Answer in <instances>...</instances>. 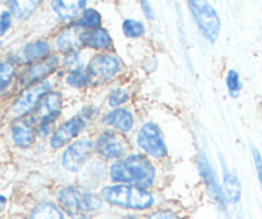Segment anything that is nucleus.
I'll return each mask as SVG.
<instances>
[{"label":"nucleus","instance_id":"f257e3e1","mask_svg":"<svg viewBox=\"0 0 262 219\" xmlns=\"http://www.w3.org/2000/svg\"><path fill=\"white\" fill-rule=\"evenodd\" d=\"M110 175L116 182L130 183L142 188L153 185L156 169L147 158L140 154H133L116 162L111 167Z\"/></svg>","mask_w":262,"mask_h":219},{"label":"nucleus","instance_id":"f03ea898","mask_svg":"<svg viewBox=\"0 0 262 219\" xmlns=\"http://www.w3.org/2000/svg\"><path fill=\"white\" fill-rule=\"evenodd\" d=\"M105 201L128 209H148L153 205L152 193L135 186H110L102 191Z\"/></svg>","mask_w":262,"mask_h":219},{"label":"nucleus","instance_id":"7ed1b4c3","mask_svg":"<svg viewBox=\"0 0 262 219\" xmlns=\"http://www.w3.org/2000/svg\"><path fill=\"white\" fill-rule=\"evenodd\" d=\"M189 8L203 36L213 44L217 40L221 29L217 12L207 0H189Z\"/></svg>","mask_w":262,"mask_h":219},{"label":"nucleus","instance_id":"20e7f679","mask_svg":"<svg viewBox=\"0 0 262 219\" xmlns=\"http://www.w3.org/2000/svg\"><path fill=\"white\" fill-rule=\"evenodd\" d=\"M60 205L70 213H90L102 208V200L93 193L76 187H66L58 193Z\"/></svg>","mask_w":262,"mask_h":219},{"label":"nucleus","instance_id":"39448f33","mask_svg":"<svg viewBox=\"0 0 262 219\" xmlns=\"http://www.w3.org/2000/svg\"><path fill=\"white\" fill-rule=\"evenodd\" d=\"M121 62L113 54H99L88 64L86 73L90 84H104L120 72Z\"/></svg>","mask_w":262,"mask_h":219},{"label":"nucleus","instance_id":"423d86ee","mask_svg":"<svg viewBox=\"0 0 262 219\" xmlns=\"http://www.w3.org/2000/svg\"><path fill=\"white\" fill-rule=\"evenodd\" d=\"M137 141L140 149L150 157L162 158L167 154V148L163 141L162 133L156 123H145L138 133Z\"/></svg>","mask_w":262,"mask_h":219},{"label":"nucleus","instance_id":"0eeeda50","mask_svg":"<svg viewBox=\"0 0 262 219\" xmlns=\"http://www.w3.org/2000/svg\"><path fill=\"white\" fill-rule=\"evenodd\" d=\"M93 152V142L89 138H81L66 149L62 158L63 167L71 172H77L90 158Z\"/></svg>","mask_w":262,"mask_h":219},{"label":"nucleus","instance_id":"6e6552de","mask_svg":"<svg viewBox=\"0 0 262 219\" xmlns=\"http://www.w3.org/2000/svg\"><path fill=\"white\" fill-rule=\"evenodd\" d=\"M50 87H52V84H50V81H47V80L29 87L16 100L13 105V112L18 115H25L31 112V110H34L37 107V104L41 102L42 98L49 92Z\"/></svg>","mask_w":262,"mask_h":219},{"label":"nucleus","instance_id":"1a4fd4ad","mask_svg":"<svg viewBox=\"0 0 262 219\" xmlns=\"http://www.w3.org/2000/svg\"><path fill=\"white\" fill-rule=\"evenodd\" d=\"M85 122L81 117H74L70 120L63 123L50 138V146L54 149H59L62 146L67 145L70 141L74 140L79 133L84 130Z\"/></svg>","mask_w":262,"mask_h":219},{"label":"nucleus","instance_id":"9d476101","mask_svg":"<svg viewBox=\"0 0 262 219\" xmlns=\"http://www.w3.org/2000/svg\"><path fill=\"white\" fill-rule=\"evenodd\" d=\"M60 103L62 98L57 91L48 92L37 107V117H39L40 125H52L60 114Z\"/></svg>","mask_w":262,"mask_h":219},{"label":"nucleus","instance_id":"9b49d317","mask_svg":"<svg viewBox=\"0 0 262 219\" xmlns=\"http://www.w3.org/2000/svg\"><path fill=\"white\" fill-rule=\"evenodd\" d=\"M97 150L105 159H116L122 157L126 148L120 136L113 132H104L98 137Z\"/></svg>","mask_w":262,"mask_h":219},{"label":"nucleus","instance_id":"f8f14e48","mask_svg":"<svg viewBox=\"0 0 262 219\" xmlns=\"http://www.w3.org/2000/svg\"><path fill=\"white\" fill-rule=\"evenodd\" d=\"M58 67V58L50 57L48 59H44L42 62L36 63L27 68L21 76L22 84H32V82H41L45 77L52 75Z\"/></svg>","mask_w":262,"mask_h":219},{"label":"nucleus","instance_id":"ddd939ff","mask_svg":"<svg viewBox=\"0 0 262 219\" xmlns=\"http://www.w3.org/2000/svg\"><path fill=\"white\" fill-rule=\"evenodd\" d=\"M86 0H52V9L63 21L72 19L85 11Z\"/></svg>","mask_w":262,"mask_h":219},{"label":"nucleus","instance_id":"4468645a","mask_svg":"<svg viewBox=\"0 0 262 219\" xmlns=\"http://www.w3.org/2000/svg\"><path fill=\"white\" fill-rule=\"evenodd\" d=\"M103 123L120 131V132H128L134 126V117L130 110L123 109V108H116L115 110L104 115Z\"/></svg>","mask_w":262,"mask_h":219},{"label":"nucleus","instance_id":"2eb2a0df","mask_svg":"<svg viewBox=\"0 0 262 219\" xmlns=\"http://www.w3.org/2000/svg\"><path fill=\"white\" fill-rule=\"evenodd\" d=\"M81 44L95 50L110 49L112 45V37L107 30L98 27L94 30H85L81 32Z\"/></svg>","mask_w":262,"mask_h":219},{"label":"nucleus","instance_id":"dca6fc26","mask_svg":"<svg viewBox=\"0 0 262 219\" xmlns=\"http://www.w3.org/2000/svg\"><path fill=\"white\" fill-rule=\"evenodd\" d=\"M55 44L59 52L64 54H74L81 46V34L74 29L64 30L55 39Z\"/></svg>","mask_w":262,"mask_h":219},{"label":"nucleus","instance_id":"f3484780","mask_svg":"<svg viewBox=\"0 0 262 219\" xmlns=\"http://www.w3.org/2000/svg\"><path fill=\"white\" fill-rule=\"evenodd\" d=\"M12 138L19 148H27L34 142L35 132L32 123L29 119H21L12 127Z\"/></svg>","mask_w":262,"mask_h":219},{"label":"nucleus","instance_id":"a211bd4d","mask_svg":"<svg viewBox=\"0 0 262 219\" xmlns=\"http://www.w3.org/2000/svg\"><path fill=\"white\" fill-rule=\"evenodd\" d=\"M42 0H8V8L11 14H13L19 21L29 18Z\"/></svg>","mask_w":262,"mask_h":219},{"label":"nucleus","instance_id":"6ab92c4d","mask_svg":"<svg viewBox=\"0 0 262 219\" xmlns=\"http://www.w3.org/2000/svg\"><path fill=\"white\" fill-rule=\"evenodd\" d=\"M49 52L50 45L44 40H37V41L27 44L22 50V55H24L25 62L32 63L45 59L49 55Z\"/></svg>","mask_w":262,"mask_h":219},{"label":"nucleus","instance_id":"aec40b11","mask_svg":"<svg viewBox=\"0 0 262 219\" xmlns=\"http://www.w3.org/2000/svg\"><path fill=\"white\" fill-rule=\"evenodd\" d=\"M224 167V165H223ZM224 192L229 203H238L242 195L241 182L238 181L236 176H234L230 171L224 167Z\"/></svg>","mask_w":262,"mask_h":219},{"label":"nucleus","instance_id":"412c9836","mask_svg":"<svg viewBox=\"0 0 262 219\" xmlns=\"http://www.w3.org/2000/svg\"><path fill=\"white\" fill-rule=\"evenodd\" d=\"M198 165H200V171L202 173V177L205 180L206 185L210 188L211 192L213 193L216 199L221 200L223 199V195H221L220 187L217 186V182L215 180V176H213L212 168H211L210 163H208L207 158H206L205 154H201L200 158H198Z\"/></svg>","mask_w":262,"mask_h":219},{"label":"nucleus","instance_id":"4be33fe9","mask_svg":"<svg viewBox=\"0 0 262 219\" xmlns=\"http://www.w3.org/2000/svg\"><path fill=\"white\" fill-rule=\"evenodd\" d=\"M31 219H63V214L55 205L49 203H44L37 205L32 210Z\"/></svg>","mask_w":262,"mask_h":219},{"label":"nucleus","instance_id":"5701e85b","mask_svg":"<svg viewBox=\"0 0 262 219\" xmlns=\"http://www.w3.org/2000/svg\"><path fill=\"white\" fill-rule=\"evenodd\" d=\"M100 23H102V16H100L99 12L89 8L82 12L81 17H80V19L76 22L75 26L84 27L86 30H94L100 27Z\"/></svg>","mask_w":262,"mask_h":219},{"label":"nucleus","instance_id":"b1692460","mask_svg":"<svg viewBox=\"0 0 262 219\" xmlns=\"http://www.w3.org/2000/svg\"><path fill=\"white\" fill-rule=\"evenodd\" d=\"M122 32L128 39H137L144 35L145 29L142 22L127 18L122 22Z\"/></svg>","mask_w":262,"mask_h":219},{"label":"nucleus","instance_id":"393cba45","mask_svg":"<svg viewBox=\"0 0 262 219\" xmlns=\"http://www.w3.org/2000/svg\"><path fill=\"white\" fill-rule=\"evenodd\" d=\"M66 82L75 89H81V87L90 84V79L88 76L86 70H72L66 77Z\"/></svg>","mask_w":262,"mask_h":219},{"label":"nucleus","instance_id":"a878e982","mask_svg":"<svg viewBox=\"0 0 262 219\" xmlns=\"http://www.w3.org/2000/svg\"><path fill=\"white\" fill-rule=\"evenodd\" d=\"M14 65L9 62L0 63V94L9 86L14 77Z\"/></svg>","mask_w":262,"mask_h":219},{"label":"nucleus","instance_id":"bb28decb","mask_svg":"<svg viewBox=\"0 0 262 219\" xmlns=\"http://www.w3.org/2000/svg\"><path fill=\"white\" fill-rule=\"evenodd\" d=\"M226 86H228L229 94L230 96L236 98L239 95V91L242 90V84H241V79H239L238 72L235 70L230 69L226 75Z\"/></svg>","mask_w":262,"mask_h":219},{"label":"nucleus","instance_id":"cd10ccee","mask_svg":"<svg viewBox=\"0 0 262 219\" xmlns=\"http://www.w3.org/2000/svg\"><path fill=\"white\" fill-rule=\"evenodd\" d=\"M128 98H130V95H128V92L126 90L116 89L108 96V104H110V107L117 108L120 105L125 104L128 100Z\"/></svg>","mask_w":262,"mask_h":219},{"label":"nucleus","instance_id":"c85d7f7f","mask_svg":"<svg viewBox=\"0 0 262 219\" xmlns=\"http://www.w3.org/2000/svg\"><path fill=\"white\" fill-rule=\"evenodd\" d=\"M64 65L69 68L70 72H72V70H81L82 68L81 59H80V57L76 54V53H74V54H69V57H67V59H66L64 62Z\"/></svg>","mask_w":262,"mask_h":219},{"label":"nucleus","instance_id":"c756f323","mask_svg":"<svg viewBox=\"0 0 262 219\" xmlns=\"http://www.w3.org/2000/svg\"><path fill=\"white\" fill-rule=\"evenodd\" d=\"M12 23L11 12H3L0 16V36H3L7 31L9 30Z\"/></svg>","mask_w":262,"mask_h":219},{"label":"nucleus","instance_id":"7c9ffc66","mask_svg":"<svg viewBox=\"0 0 262 219\" xmlns=\"http://www.w3.org/2000/svg\"><path fill=\"white\" fill-rule=\"evenodd\" d=\"M252 153H253V159H254V165H256L257 176H258L259 183H261L262 186V158L257 149H252Z\"/></svg>","mask_w":262,"mask_h":219},{"label":"nucleus","instance_id":"2f4dec72","mask_svg":"<svg viewBox=\"0 0 262 219\" xmlns=\"http://www.w3.org/2000/svg\"><path fill=\"white\" fill-rule=\"evenodd\" d=\"M148 219H179L178 216L175 215L171 211H156V213L150 214L148 216Z\"/></svg>","mask_w":262,"mask_h":219},{"label":"nucleus","instance_id":"473e14b6","mask_svg":"<svg viewBox=\"0 0 262 219\" xmlns=\"http://www.w3.org/2000/svg\"><path fill=\"white\" fill-rule=\"evenodd\" d=\"M140 8H142V12L145 16V18L147 19L153 18V9L148 0H140Z\"/></svg>","mask_w":262,"mask_h":219},{"label":"nucleus","instance_id":"72a5a7b5","mask_svg":"<svg viewBox=\"0 0 262 219\" xmlns=\"http://www.w3.org/2000/svg\"><path fill=\"white\" fill-rule=\"evenodd\" d=\"M50 132V126L49 125H40L39 126V130H37V135L40 137H45L48 136V133Z\"/></svg>","mask_w":262,"mask_h":219},{"label":"nucleus","instance_id":"f704fd0d","mask_svg":"<svg viewBox=\"0 0 262 219\" xmlns=\"http://www.w3.org/2000/svg\"><path fill=\"white\" fill-rule=\"evenodd\" d=\"M4 201H6V199H4L3 196H0V203H4Z\"/></svg>","mask_w":262,"mask_h":219},{"label":"nucleus","instance_id":"c9c22d12","mask_svg":"<svg viewBox=\"0 0 262 219\" xmlns=\"http://www.w3.org/2000/svg\"><path fill=\"white\" fill-rule=\"evenodd\" d=\"M123 219H135V218H131V216H127V218H123Z\"/></svg>","mask_w":262,"mask_h":219}]
</instances>
